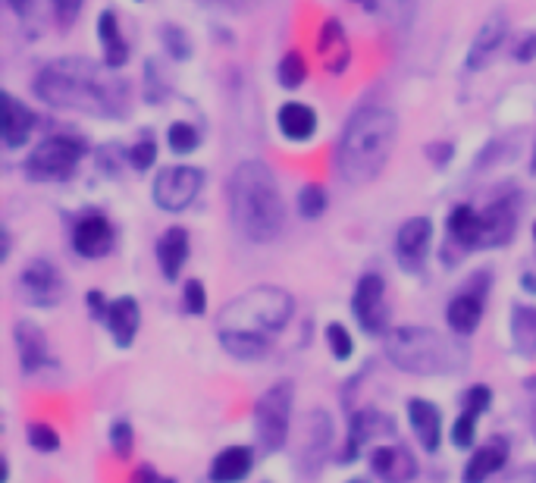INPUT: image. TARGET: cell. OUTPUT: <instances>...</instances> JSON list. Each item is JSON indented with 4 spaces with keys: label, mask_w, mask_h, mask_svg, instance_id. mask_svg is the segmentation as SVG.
Segmentation results:
<instances>
[{
    "label": "cell",
    "mask_w": 536,
    "mask_h": 483,
    "mask_svg": "<svg viewBox=\"0 0 536 483\" xmlns=\"http://www.w3.org/2000/svg\"><path fill=\"white\" fill-rule=\"evenodd\" d=\"M477 418H480V414H474V411H468V408L458 414V421L452 424V443H455L458 449H471V446H474Z\"/></svg>",
    "instance_id": "33"
},
{
    "label": "cell",
    "mask_w": 536,
    "mask_h": 483,
    "mask_svg": "<svg viewBox=\"0 0 536 483\" xmlns=\"http://www.w3.org/2000/svg\"><path fill=\"white\" fill-rule=\"evenodd\" d=\"M370 468L383 483H408L417 474V458L402 443H380L370 452Z\"/></svg>",
    "instance_id": "14"
},
{
    "label": "cell",
    "mask_w": 536,
    "mask_h": 483,
    "mask_svg": "<svg viewBox=\"0 0 536 483\" xmlns=\"http://www.w3.org/2000/svg\"><path fill=\"white\" fill-rule=\"evenodd\" d=\"M308 440L301 443L298 449V474H305V477H314L320 471V465L326 462V452H330L333 446V421H330V414L326 411H311V418H308Z\"/></svg>",
    "instance_id": "12"
},
{
    "label": "cell",
    "mask_w": 536,
    "mask_h": 483,
    "mask_svg": "<svg viewBox=\"0 0 536 483\" xmlns=\"http://www.w3.org/2000/svg\"><path fill=\"white\" fill-rule=\"evenodd\" d=\"M154 157H157L154 138H142V142L132 145V151H129V160H132V167H135V170H148V167L154 164Z\"/></svg>",
    "instance_id": "40"
},
{
    "label": "cell",
    "mask_w": 536,
    "mask_h": 483,
    "mask_svg": "<svg viewBox=\"0 0 536 483\" xmlns=\"http://www.w3.org/2000/svg\"><path fill=\"white\" fill-rule=\"evenodd\" d=\"M254 468V452L248 446H226L211 462V483H242Z\"/></svg>",
    "instance_id": "25"
},
{
    "label": "cell",
    "mask_w": 536,
    "mask_h": 483,
    "mask_svg": "<svg viewBox=\"0 0 536 483\" xmlns=\"http://www.w3.org/2000/svg\"><path fill=\"white\" fill-rule=\"evenodd\" d=\"M486 292H489V273H477V276H471V283L452 298L446 308V320H449L452 333L471 336L480 327Z\"/></svg>",
    "instance_id": "11"
},
{
    "label": "cell",
    "mask_w": 536,
    "mask_h": 483,
    "mask_svg": "<svg viewBox=\"0 0 536 483\" xmlns=\"http://www.w3.org/2000/svg\"><path fill=\"white\" fill-rule=\"evenodd\" d=\"M433 239V223L427 217H411L408 223H402L399 236H395V255L408 270H417L427 258V248Z\"/></svg>",
    "instance_id": "16"
},
{
    "label": "cell",
    "mask_w": 536,
    "mask_h": 483,
    "mask_svg": "<svg viewBox=\"0 0 536 483\" xmlns=\"http://www.w3.org/2000/svg\"><path fill=\"white\" fill-rule=\"evenodd\" d=\"M521 283H524V289H530V292H536V276H521Z\"/></svg>",
    "instance_id": "50"
},
{
    "label": "cell",
    "mask_w": 536,
    "mask_h": 483,
    "mask_svg": "<svg viewBox=\"0 0 536 483\" xmlns=\"http://www.w3.org/2000/svg\"><path fill=\"white\" fill-rule=\"evenodd\" d=\"M195 145H198V132H195V126H189V123H176V126H170V148H173V151L189 154V151H195Z\"/></svg>",
    "instance_id": "39"
},
{
    "label": "cell",
    "mask_w": 536,
    "mask_h": 483,
    "mask_svg": "<svg viewBox=\"0 0 536 483\" xmlns=\"http://www.w3.org/2000/svg\"><path fill=\"white\" fill-rule=\"evenodd\" d=\"M279 132H283L289 142H308V138L317 132V113L308 107V104H301V101H289L279 107Z\"/></svg>",
    "instance_id": "27"
},
{
    "label": "cell",
    "mask_w": 536,
    "mask_h": 483,
    "mask_svg": "<svg viewBox=\"0 0 536 483\" xmlns=\"http://www.w3.org/2000/svg\"><path fill=\"white\" fill-rule=\"evenodd\" d=\"M298 211H301V217H308V220H317L323 211H326V192L320 189V186H305L298 192Z\"/></svg>",
    "instance_id": "34"
},
{
    "label": "cell",
    "mask_w": 536,
    "mask_h": 483,
    "mask_svg": "<svg viewBox=\"0 0 536 483\" xmlns=\"http://www.w3.org/2000/svg\"><path fill=\"white\" fill-rule=\"evenodd\" d=\"M104 324L113 333L116 345H120V349H129V345L135 342L138 324H142V308H138V302L132 295H123V298H116V302H110Z\"/></svg>",
    "instance_id": "21"
},
{
    "label": "cell",
    "mask_w": 536,
    "mask_h": 483,
    "mask_svg": "<svg viewBox=\"0 0 536 483\" xmlns=\"http://www.w3.org/2000/svg\"><path fill=\"white\" fill-rule=\"evenodd\" d=\"M54 4V13H57V19L63 22V26H69L79 13H82V7H85V0H51Z\"/></svg>",
    "instance_id": "42"
},
{
    "label": "cell",
    "mask_w": 536,
    "mask_h": 483,
    "mask_svg": "<svg viewBox=\"0 0 536 483\" xmlns=\"http://www.w3.org/2000/svg\"><path fill=\"white\" fill-rule=\"evenodd\" d=\"M35 95L60 110L91 113V117L116 120L129 110V85L88 57H60L48 63L35 79Z\"/></svg>",
    "instance_id": "1"
},
{
    "label": "cell",
    "mask_w": 536,
    "mask_h": 483,
    "mask_svg": "<svg viewBox=\"0 0 536 483\" xmlns=\"http://www.w3.org/2000/svg\"><path fill=\"white\" fill-rule=\"evenodd\" d=\"M292 402H295L292 380L273 383L267 393L254 402L251 424H254V443H258V452L273 455L286 446L289 427H292Z\"/></svg>",
    "instance_id": "6"
},
{
    "label": "cell",
    "mask_w": 536,
    "mask_h": 483,
    "mask_svg": "<svg viewBox=\"0 0 536 483\" xmlns=\"http://www.w3.org/2000/svg\"><path fill=\"white\" fill-rule=\"evenodd\" d=\"M386 358L405 374L439 377L455 374L468 364V349L430 327H395L383 339Z\"/></svg>",
    "instance_id": "5"
},
{
    "label": "cell",
    "mask_w": 536,
    "mask_h": 483,
    "mask_svg": "<svg viewBox=\"0 0 536 483\" xmlns=\"http://www.w3.org/2000/svg\"><path fill=\"white\" fill-rule=\"evenodd\" d=\"M352 311L364 333H383L389 320V305H386V283L380 273H364L355 295H352Z\"/></svg>",
    "instance_id": "10"
},
{
    "label": "cell",
    "mask_w": 536,
    "mask_h": 483,
    "mask_svg": "<svg viewBox=\"0 0 536 483\" xmlns=\"http://www.w3.org/2000/svg\"><path fill=\"white\" fill-rule=\"evenodd\" d=\"M98 38L104 44V63L120 69L129 60V48H126V38L120 35V22H116V16L110 10L101 13V19H98Z\"/></svg>",
    "instance_id": "30"
},
{
    "label": "cell",
    "mask_w": 536,
    "mask_h": 483,
    "mask_svg": "<svg viewBox=\"0 0 536 483\" xmlns=\"http://www.w3.org/2000/svg\"><path fill=\"white\" fill-rule=\"evenodd\" d=\"M449 239L461 245L464 251L483 248V214L468 204H458L449 214Z\"/></svg>",
    "instance_id": "26"
},
{
    "label": "cell",
    "mask_w": 536,
    "mask_h": 483,
    "mask_svg": "<svg viewBox=\"0 0 536 483\" xmlns=\"http://www.w3.org/2000/svg\"><path fill=\"white\" fill-rule=\"evenodd\" d=\"M533 236H536V226H533Z\"/></svg>",
    "instance_id": "52"
},
{
    "label": "cell",
    "mask_w": 536,
    "mask_h": 483,
    "mask_svg": "<svg viewBox=\"0 0 536 483\" xmlns=\"http://www.w3.org/2000/svg\"><path fill=\"white\" fill-rule=\"evenodd\" d=\"M515 57L524 63V60H533L536 57V32L533 35H527V38H521V44H518V51H515Z\"/></svg>",
    "instance_id": "46"
},
{
    "label": "cell",
    "mask_w": 536,
    "mask_h": 483,
    "mask_svg": "<svg viewBox=\"0 0 536 483\" xmlns=\"http://www.w3.org/2000/svg\"><path fill=\"white\" fill-rule=\"evenodd\" d=\"M502 483H536V465H527V468H521L515 474H508Z\"/></svg>",
    "instance_id": "47"
},
{
    "label": "cell",
    "mask_w": 536,
    "mask_h": 483,
    "mask_svg": "<svg viewBox=\"0 0 536 483\" xmlns=\"http://www.w3.org/2000/svg\"><path fill=\"white\" fill-rule=\"evenodd\" d=\"M395 138H399V120L389 107H361L345 123L336 145V170L342 182H348V186L374 182L392 157Z\"/></svg>",
    "instance_id": "4"
},
{
    "label": "cell",
    "mask_w": 536,
    "mask_h": 483,
    "mask_svg": "<svg viewBox=\"0 0 536 483\" xmlns=\"http://www.w3.org/2000/svg\"><path fill=\"white\" fill-rule=\"evenodd\" d=\"M201 186H204V173L198 167H167L154 179V201L163 211L176 214L198 198Z\"/></svg>",
    "instance_id": "8"
},
{
    "label": "cell",
    "mask_w": 536,
    "mask_h": 483,
    "mask_svg": "<svg viewBox=\"0 0 536 483\" xmlns=\"http://www.w3.org/2000/svg\"><path fill=\"white\" fill-rule=\"evenodd\" d=\"M29 446L38 452H57L60 449V433L51 424H32L29 427Z\"/></svg>",
    "instance_id": "36"
},
{
    "label": "cell",
    "mask_w": 536,
    "mask_h": 483,
    "mask_svg": "<svg viewBox=\"0 0 536 483\" xmlns=\"http://www.w3.org/2000/svg\"><path fill=\"white\" fill-rule=\"evenodd\" d=\"M29 4H32V0H10V7H13L16 13H26V10H29Z\"/></svg>",
    "instance_id": "49"
},
{
    "label": "cell",
    "mask_w": 536,
    "mask_h": 483,
    "mask_svg": "<svg viewBox=\"0 0 536 483\" xmlns=\"http://www.w3.org/2000/svg\"><path fill=\"white\" fill-rule=\"evenodd\" d=\"M505 32H508V22L502 13H493L483 19V26L477 29V35L471 41V51H468V73H480V69L499 54Z\"/></svg>",
    "instance_id": "18"
},
{
    "label": "cell",
    "mask_w": 536,
    "mask_h": 483,
    "mask_svg": "<svg viewBox=\"0 0 536 483\" xmlns=\"http://www.w3.org/2000/svg\"><path fill=\"white\" fill-rule=\"evenodd\" d=\"M110 449L113 455L120 458V462H126V458H132V449H135V430L126 418L113 421L110 424Z\"/></svg>",
    "instance_id": "32"
},
{
    "label": "cell",
    "mask_w": 536,
    "mask_h": 483,
    "mask_svg": "<svg viewBox=\"0 0 536 483\" xmlns=\"http://www.w3.org/2000/svg\"><path fill=\"white\" fill-rule=\"evenodd\" d=\"M182 308L189 314H204L207 311V292H204V283L201 280H189L182 289Z\"/></svg>",
    "instance_id": "37"
},
{
    "label": "cell",
    "mask_w": 536,
    "mask_h": 483,
    "mask_svg": "<svg viewBox=\"0 0 536 483\" xmlns=\"http://www.w3.org/2000/svg\"><path fill=\"white\" fill-rule=\"evenodd\" d=\"M66 292V283L60 270L44 261V258H35L29 261L26 267H22L19 273V295L26 305H35V308H54L60 305V298Z\"/></svg>",
    "instance_id": "9"
},
{
    "label": "cell",
    "mask_w": 536,
    "mask_h": 483,
    "mask_svg": "<svg viewBox=\"0 0 536 483\" xmlns=\"http://www.w3.org/2000/svg\"><path fill=\"white\" fill-rule=\"evenodd\" d=\"M163 44H167V51L176 57V60H185L192 54V44H189V35H185L179 26H163Z\"/></svg>",
    "instance_id": "38"
},
{
    "label": "cell",
    "mask_w": 536,
    "mask_h": 483,
    "mask_svg": "<svg viewBox=\"0 0 536 483\" xmlns=\"http://www.w3.org/2000/svg\"><path fill=\"white\" fill-rule=\"evenodd\" d=\"M489 402H493V393H489V386H471L468 393H464V408L474 411V414H483L489 408Z\"/></svg>",
    "instance_id": "41"
},
{
    "label": "cell",
    "mask_w": 536,
    "mask_h": 483,
    "mask_svg": "<svg viewBox=\"0 0 536 483\" xmlns=\"http://www.w3.org/2000/svg\"><path fill=\"white\" fill-rule=\"evenodd\" d=\"M480 214H483V248L508 245L511 236H515V204H511V198L493 201Z\"/></svg>",
    "instance_id": "22"
},
{
    "label": "cell",
    "mask_w": 536,
    "mask_h": 483,
    "mask_svg": "<svg viewBox=\"0 0 536 483\" xmlns=\"http://www.w3.org/2000/svg\"><path fill=\"white\" fill-rule=\"evenodd\" d=\"M4 145L7 148H22L29 142V135L35 129V113L16 101L13 95H4Z\"/></svg>",
    "instance_id": "28"
},
{
    "label": "cell",
    "mask_w": 536,
    "mask_h": 483,
    "mask_svg": "<svg viewBox=\"0 0 536 483\" xmlns=\"http://www.w3.org/2000/svg\"><path fill=\"white\" fill-rule=\"evenodd\" d=\"M511 342L521 358H536V308L518 305L511 311Z\"/></svg>",
    "instance_id": "29"
},
{
    "label": "cell",
    "mask_w": 536,
    "mask_h": 483,
    "mask_svg": "<svg viewBox=\"0 0 536 483\" xmlns=\"http://www.w3.org/2000/svg\"><path fill=\"white\" fill-rule=\"evenodd\" d=\"M392 421L386 418L383 411H374V408H367V411H358L352 414V427H348V440H345V449H342V465L348 462H355V458L361 455V446L367 440H374V436H383V433H392Z\"/></svg>",
    "instance_id": "17"
},
{
    "label": "cell",
    "mask_w": 536,
    "mask_h": 483,
    "mask_svg": "<svg viewBox=\"0 0 536 483\" xmlns=\"http://www.w3.org/2000/svg\"><path fill=\"white\" fill-rule=\"evenodd\" d=\"M348 483H370V480H364V477H355V480H348Z\"/></svg>",
    "instance_id": "51"
},
{
    "label": "cell",
    "mask_w": 536,
    "mask_h": 483,
    "mask_svg": "<svg viewBox=\"0 0 536 483\" xmlns=\"http://www.w3.org/2000/svg\"><path fill=\"white\" fill-rule=\"evenodd\" d=\"M326 345H330V352H333L339 361L352 358V352H355V339H352V333H348L342 324H330V327H326Z\"/></svg>",
    "instance_id": "35"
},
{
    "label": "cell",
    "mask_w": 536,
    "mask_h": 483,
    "mask_svg": "<svg viewBox=\"0 0 536 483\" xmlns=\"http://www.w3.org/2000/svg\"><path fill=\"white\" fill-rule=\"evenodd\" d=\"M116 242V229L104 214H85L73 226V248L82 258H104Z\"/></svg>",
    "instance_id": "13"
},
{
    "label": "cell",
    "mask_w": 536,
    "mask_h": 483,
    "mask_svg": "<svg viewBox=\"0 0 536 483\" xmlns=\"http://www.w3.org/2000/svg\"><path fill=\"white\" fill-rule=\"evenodd\" d=\"M295 302L279 286H254L223 308L220 345L239 361H258L270 352V339L289 324Z\"/></svg>",
    "instance_id": "2"
},
{
    "label": "cell",
    "mask_w": 536,
    "mask_h": 483,
    "mask_svg": "<svg viewBox=\"0 0 536 483\" xmlns=\"http://www.w3.org/2000/svg\"><path fill=\"white\" fill-rule=\"evenodd\" d=\"M226 201H229L232 223H236V229L248 242L267 245L283 233L286 201H283V192H279L273 170L264 160H242V164L232 170L229 186H226Z\"/></svg>",
    "instance_id": "3"
},
{
    "label": "cell",
    "mask_w": 536,
    "mask_h": 483,
    "mask_svg": "<svg viewBox=\"0 0 536 483\" xmlns=\"http://www.w3.org/2000/svg\"><path fill=\"white\" fill-rule=\"evenodd\" d=\"M524 393H527V421H530V433L536 436V377H530L524 383Z\"/></svg>",
    "instance_id": "44"
},
{
    "label": "cell",
    "mask_w": 536,
    "mask_h": 483,
    "mask_svg": "<svg viewBox=\"0 0 536 483\" xmlns=\"http://www.w3.org/2000/svg\"><path fill=\"white\" fill-rule=\"evenodd\" d=\"M433 151V157L439 160V164H442V160H446L449 154H452V145H442V148H430Z\"/></svg>",
    "instance_id": "48"
},
{
    "label": "cell",
    "mask_w": 536,
    "mask_h": 483,
    "mask_svg": "<svg viewBox=\"0 0 536 483\" xmlns=\"http://www.w3.org/2000/svg\"><path fill=\"white\" fill-rule=\"evenodd\" d=\"M13 339H16V355H19L22 374H38L41 367L51 364L48 336H44V330L35 327L32 320H19L13 330Z\"/></svg>",
    "instance_id": "15"
},
{
    "label": "cell",
    "mask_w": 536,
    "mask_h": 483,
    "mask_svg": "<svg viewBox=\"0 0 536 483\" xmlns=\"http://www.w3.org/2000/svg\"><path fill=\"white\" fill-rule=\"evenodd\" d=\"M317 54L323 60V66L330 69L333 76L345 73L348 60H352V48H348V38H345V29L336 16L323 19V26L317 32Z\"/></svg>",
    "instance_id": "19"
},
{
    "label": "cell",
    "mask_w": 536,
    "mask_h": 483,
    "mask_svg": "<svg viewBox=\"0 0 536 483\" xmlns=\"http://www.w3.org/2000/svg\"><path fill=\"white\" fill-rule=\"evenodd\" d=\"M88 308H91V314H95L98 320H104L107 317V298H104V292H98V289H91L88 292Z\"/></svg>",
    "instance_id": "45"
},
{
    "label": "cell",
    "mask_w": 536,
    "mask_h": 483,
    "mask_svg": "<svg viewBox=\"0 0 536 483\" xmlns=\"http://www.w3.org/2000/svg\"><path fill=\"white\" fill-rule=\"evenodd\" d=\"M505 465H508V446H505V440H493V443L480 446V449L468 458V465H464L461 480H464V483H486L493 474H499Z\"/></svg>",
    "instance_id": "23"
},
{
    "label": "cell",
    "mask_w": 536,
    "mask_h": 483,
    "mask_svg": "<svg viewBox=\"0 0 536 483\" xmlns=\"http://www.w3.org/2000/svg\"><path fill=\"white\" fill-rule=\"evenodd\" d=\"M276 76H279V82H283L286 88H298L301 82L308 79V60L301 57L298 51H289L283 60H279Z\"/></svg>",
    "instance_id": "31"
},
{
    "label": "cell",
    "mask_w": 536,
    "mask_h": 483,
    "mask_svg": "<svg viewBox=\"0 0 536 483\" xmlns=\"http://www.w3.org/2000/svg\"><path fill=\"white\" fill-rule=\"evenodd\" d=\"M132 483H176V480L167 477V474H160L154 465H142V468L132 474Z\"/></svg>",
    "instance_id": "43"
},
{
    "label": "cell",
    "mask_w": 536,
    "mask_h": 483,
    "mask_svg": "<svg viewBox=\"0 0 536 483\" xmlns=\"http://www.w3.org/2000/svg\"><path fill=\"white\" fill-rule=\"evenodd\" d=\"M408 424L427 452H436L442 443V411L439 405L427 402V399H411L408 402Z\"/></svg>",
    "instance_id": "20"
},
{
    "label": "cell",
    "mask_w": 536,
    "mask_h": 483,
    "mask_svg": "<svg viewBox=\"0 0 536 483\" xmlns=\"http://www.w3.org/2000/svg\"><path fill=\"white\" fill-rule=\"evenodd\" d=\"M85 157V142L76 135H51L29 154L26 176L35 182H60L69 179Z\"/></svg>",
    "instance_id": "7"
},
{
    "label": "cell",
    "mask_w": 536,
    "mask_h": 483,
    "mask_svg": "<svg viewBox=\"0 0 536 483\" xmlns=\"http://www.w3.org/2000/svg\"><path fill=\"white\" fill-rule=\"evenodd\" d=\"M185 261H189V233L182 226H170L157 242V264L167 280H176Z\"/></svg>",
    "instance_id": "24"
}]
</instances>
